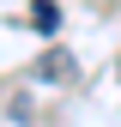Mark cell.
Listing matches in <instances>:
<instances>
[{
	"mask_svg": "<svg viewBox=\"0 0 121 127\" xmlns=\"http://www.w3.org/2000/svg\"><path fill=\"white\" fill-rule=\"evenodd\" d=\"M36 79H55V85H67V79H73V55H67V49H49V55L36 61Z\"/></svg>",
	"mask_w": 121,
	"mask_h": 127,
	"instance_id": "obj_1",
	"label": "cell"
},
{
	"mask_svg": "<svg viewBox=\"0 0 121 127\" xmlns=\"http://www.w3.org/2000/svg\"><path fill=\"white\" fill-rule=\"evenodd\" d=\"M30 24H36V30H55V24H60V12H55V0H36V12H30Z\"/></svg>",
	"mask_w": 121,
	"mask_h": 127,
	"instance_id": "obj_2",
	"label": "cell"
},
{
	"mask_svg": "<svg viewBox=\"0 0 121 127\" xmlns=\"http://www.w3.org/2000/svg\"><path fill=\"white\" fill-rule=\"evenodd\" d=\"M115 79H121V61H115Z\"/></svg>",
	"mask_w": 121,
	"mask_h": 127,
	"instance_id": "obj_3",
	"label": "cell"
}]
</instances>
